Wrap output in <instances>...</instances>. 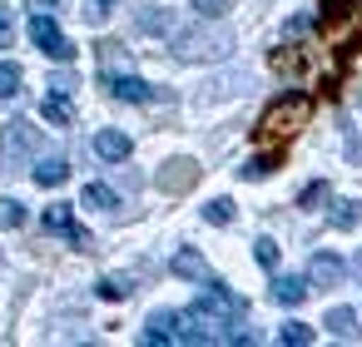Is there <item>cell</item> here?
<instances>
[{
  "mask_svg": "<svg viewBox=\"0 0 362 347\" xmlns=\"http://www.w3.org/2000/svg\"><path fill=\"white\" fill-rule=\"evenodd\" d=\"M308 114H313V100H308V95H278V100L258 114L253 139H258V144H288V139L308 124Z\"/></svg>",
  "mask_w": 362,
  "mask_h": 347,
  "instance_id": "6da1fadb",
  "label": "cell"
},
{
  "mask_svg": "<svg viewBox=\"0 0 362 347\" xmlns=\"http://www.w3.org/2000/svg\"><path fill=\"white\" fill-rule=\"evenodd\" d=\"M322 35L357 50V35H362V0H322V16H317Z\"/></svg>",
  "mask_w": 362,
  "mask_h": 347,
  "instance_id": "7a4b0ae2",
  "label": "cell"
},
{
  "mask_svg": "<svg viewBox=\"0 0 362 347\" xmlns=\"http://www.w3.org/2000/svg\"><path fill=\"white\" fill-rule=\"evenodd\" d=\"M243 312H248V302L233 298V293H228L223 283H214V278H209V293L194 302V317H199L204 327H233Z\"/></svg>",
  "mask_w": 362,
  "mask_h": 347,
  "instance_id": "3957f363",
  "label": "cell"
},
{
  "mask_svg": "<svg viewBox=\"0 0 362 347\" xmlns=\"http://www.w3.org/2000/svg\"><path fill=\"white\" fill-rule=\"evenodd\" d=\"M30 40H35L50 60H60V65H70V60H75V45L60 35V25H55L50 16H35V20H30Z\"/></svg>",
  "mask_w": 362,
  "mask_h": 347,
  "instance_id": "277c9868",
  "label": "cell"
},
{
  "mask_svg": "<svg viewBox=\"0 0 362 347\" xmlns=\"http://www.w3.org/2000/svg\"><path fill=\"white\" fill-rule=\"evenodd\" d=\"M100 85H105L115 100H124V105H149V100H154V85H144L139 75H110V70H105Z\"/></svg>",
  "mask_w": 362,
  "mask_h": 347,
  "instance_id": "5b68a950",
  "label": "cell"
},
{
  "mask_svg": "<svg viewBox=\"0 0 362 347\" xmlns=\"http://www.w3.org/2000/svg\"><path fill=\"white\" fill-rule=\"evenodd\" d=\"M45 228H50V233H65V238H70L75 248H95V238H90V233H85V228L75 223L70 204H50V208H45Z\"/></svg>",
  "mask_w": 362,
  "mask_h": 347,
  "instance_id": "8992f818",
  "label": "cell"
},
{
  "mask_svg": "<svg viewBox=\"0 0 362 347\" xmlns=\"http://www.w3.org/2000/svg\"><path fill=\"white\" fill-rule=\"evenodd\" d=\"M174 50H179L184 60H204V55H223V50H228V35H223V30H218V35H199V30L189 35V30H184V35L174 40Z\"/></svg>",
  "mask_w": 362,
  "mask_h": 347,
  "instance_id": "52a82bcc",
  "label": "cell"
},
{
  "mask_svg": "<svg viewBox=\"0 0 362 347\" xmlns=\"http://www.w3.org/2000/svg\"><path fill=\"white\" fill-rule=\"evenodd\" d=\"M199 184V164L194 159H169L164 169H159V189L164 194H189Z\"/></svg>",
  "mask_w": 362,
  "mask_h": 347,
  "instance_id": "ba28073f",
  "label": "cell"
},
{
  "mask_svg": "<svg viewBox=\"0 0 362 347\" xmlns=\"http://www.w3.org/2000/svg\"><path fill=\"white\" fill-rule=\"evenodd\" d=\"M35 144H40V129H30L25 119L6 124V134H0V149H6V159H21V154H30Z\"/></svg>",
  "mask_w": 362,
  "mask_h": 347,
  "instance_id": "9c48e42d",
  "label": "cell"
},
{
  "mask_svg": "<svg viewBox=\"0 0 362 347\" xmlns=\"http://www.w3.org/2000/svg\"><path fill=\"white\" fill-rule=\"evenodd\" d=\"M129 149H134V139H129L124 129H100V134H95V154L110 159V164H124Z\"/></svg>",
  "mask_w": 362,
  "mask_h": 347,
  "instance_id": "30bf717a",
  "label": "cell"
},
{
  "mask_svg": "<svg viewBox=\"0 0 362 347\" xmlns=\"http://www.w3.org/2000/svg\"><path fill=\"white\" fill-rule=\"evenodd\" d=\"M337 278H342V258L337 253H313V263H308V283L313 288H337Z\"/></svg>",
  "mask_w": 362,
  "mask_h": 347,
  "instance_id": "8fae6325",
  "label": "cell"
},
{
  "mask_svg": "<svg viewBox=\"0 0 362 347\" xmlns=\"http://www.w3.org/2000/svg\"><path fill=\"white\" fill-rule=\"evenodd\" d=\"M169 268H174L179 278H189V283H209V278H214L209 263H204V253H194V248H179V253L169 258Z\"/></svg>",
  "mask_w": 362,
  "mask_h": 347,
  "instance_id": "7c38bea8",
  "label": "cell"
},
{
  "mask_svg": "<svg viewBox=\"0 0 362 347\" xmlns=\"http://www.w3.org/2000/svg\"><path fill=\"white\" fill-rule=\"evenodd\" d=\"M308 293H313V283H308V278H273V302H283V307L308 302Z\"/></svg>",
  "mask_w": 362,
  "mask_h": 347,
  "instance_id": "4fadbf2b",
  "label": "cell"
},
{
  "mask_svg": "<svg viewBox=\"0 0 362 347\" xmlns=\"http://www.w3.org/2000/svg\"><path fill=\"white\" fill-rule=\"evenodd\" d=\"M278 164H283V144H268V149H263V154H253L238 174H243V179H268Z\"/></svg>",
  "mask_w": 362,
  "mask_h": 347,
  "instance_id": "5bb4252c",
  "label": "cell"
},
{
  "mask_svg": "<svg viewBox=\"0 0 362 347\" xmlns=\"http://www.w3.org/2000/svg\"><path fill=\"white\" fill-rule=\"evenodd\" d=\"M40 114H45L50 124H60V129H70V124H75V105H70V95H60V90L40 105Z\"/></svg>",
  "mask_w": 362,
  "mask_h": 347,
  "instance_id": "9a60e30c",
  "label": "cell"
},
{
  "mask_svg": "<svg viewBox=\"0 0 362 347\" xmlns=\"http://www.w3.org/2000/svg\"><path fill=\"white\" fill-rule=\"evenodd\" d=\"M65 179H70V164H65V159H40V164H35V184H40V189H60Z\"/></svg>",
  "mask_w": 362,
  "mask_h": 347,
  "instance_id": "2e32d148",
  "label": "cell"
},
{
  "mask_svg": "<svg viewBox=\"0 0 362 347\" xmlns=\"http://www.w3.org/2000/svg\"><path fill=\"white\" fill-rule=\"evenodd\" d=\"M139 30H144V35H169V30H174V16L159 11V6H144V11H139Z\"/></svg>",
  "mask_w": 362,
  "mask_h": 347,
  "instance_id": "e0dca14e",
  "label": "cell"
},
{
  "mask_svg": "<svg viewBox=\"0 0 362 347\" xmlns=\"http://www.w3.org/2000/svg\"><path fill=\"white\" fill-rule=\"evenodd\" d=\"M273 70H278V75H288V80H298V75L308 70V55H303V50H288V45H283V50H273Z\"/></svg>",
  "mask_w": 362,
  "mask_h": 347,
  "instance_id": "ac0fdd59",
  "label": "cell"
},
{
  "mask_svg": "<svg viewBox=\"0 0 362 347\" xmlns=\"http://www.w3.org/2000/svg\"><path fill=\"white\" fill-rule=\"evenodd\" d=\"M322 327H327L332 337H342V342H352V337H357V317H352V307H332Z\"/></svg>",
  "mask_w": 362,
  "mask_h": 347,
  "instance_id": "d6986e66",
  "label": "cell"
},
{
  "mask_svg": "<svg viewBox=\"0 0 362 347\" xmlns=\"http://www.w3.org/2000/svg\"><path fill=\"white\" fill-rule=\"evenodd\" d=\"M144 342H149V347H154V342H174V312H154L149 327H144Z\"/></svg>",
  "mask_w": 362,
  "mask_h": 347,
  "instance_id": "ffe728a7",
  "label": "cell"
},
{
  "mask_svg": "<svg viewBox=\"0 0 362 347\" xmlns=\"http://www.w3.org/2000/svg\"><path fill=\"white\" fill-rule=\"evenodd\" d=\"M80 204H85V208H119V199H115V189H105V184H85V194H80Z\"/></svg>",
  "mask_w": 362,
  "mask_h": 347,
  "instance_id": "44dd1931",
  "label": "cell"
},
{
  "mask_svg": "<svg viewBox=\"0 0 362 347\" xmlns=\"http://www.w3.org/2000/svg\"><path fill=\"white\" fill-rule=\"evenodd\" d=\"M204 218H209L214 228H228V223H233V199H209V204H204Z\"/></svg>",
  "mask_w": 362,
  "mask_h": 347,
  "instance_id": "7402d4cb",
  "label": "cell"
},
{
  "mask_svg": "<svg viewBox=\"0 0 362 347\" xmlns=\"http://www.w3.org/2000/svg\"><path fill=\"white\" fill-rule=\"evenodd\" d=\"M313 337H317V332H313L308 322H283V327H278V342H288V347H308Z\"/></svg>",
  "mask_w": 362,
  "mask_h": 347,
  "instance_id": "603a6c76",
  "label": "cell"
},
{
  "mask_svg": "<svg viewBox=\"0 0 362 347\" xmlns=\"http://www.w3.org/2000/svg\"><path fill=\"white\" fill-rule=\"evenodd\" d=\"M21 95V65L0 60V100H16Z\"/></svg>",
  "mask_w": 362,
  "mask_h": 347,
  "instance_id": "cb8c5ba5",
  "label": "cell"
},
{
  "mask_svg": "<svg viewBox=\"0 0 362 347\" xmlns=\"http://www.w3.org/2000/svg\"><path fill=\"white\" fill-rule=\"evenodd\" d=\"M332 223H337V228H357V223H362V204H357V199L337 204V208H332Z\"/></svg>",
  "mask_w": 362,
  "mask_h": 347,
  "instance_id": "d4e9b609",
  "label": "cell"
},
{
  "mask_svg": "<svg viewBox=\"0 0 362 347\" xmlns=\"http://www.w3.org/2000/svg\"><path fill=\"white\" fill-rule=\"evenodd\" d=\"M134 288H129V278H100V298H110V302H124Z\"/></svg>",
  "mask_w": 362,
  "mask_h": 347,
  "instance_id": "484cf974",
  "label": "cell"
},
{
  "mask_svg": "<svg viewBox=\"0 0 362 347\" xmlns=\"http://www.w3.org/2000/svg\"><path fill=\"white\" fill-rule=\"evenodd\" d=\"M21 223H25V204L0 199V228H21Z\"/></svg>",
  "mask_w": 362,
  "mask_h": 347,
  "instance_id": "4316f807",
  "label": "cell"
},
{
  "mask_svg": "<svg viewBox=\"0 0 362 347\" xmlns=\"http://www.w3.org/2000/svg\"><path fill=\"white\" fill-rule=\"evenodd\" d=\"M253 258H258V268H278V243L273 238H258L253 243Z\"/></svg>",
  "mask_w": 362,
  "mask_h": 347,
  "instance_id": "83f0119b",
  "label": "cell"
},
{
  "mask_svg": "<svg viewBox=\"0 0 362 347\" xmlns=\"http://www.w3.org/2000/svg\"><path fill=\"white\" fill-rule=\"evenodd\" d=\"M11 40H16V20H11V6L0 0V50H11Z\"/></svg>",
  "mask_w": 362,
  "mask_h": 347,
  "instance_id": "f1b7e54d",
  "label": "cell"
},
{
  "mask_svg": "<svg viewBox=\"0 0 362 347\" xmlns=\"http://www.w3.org/2000/svg\"><path fill=\"white\" fill-rule=\"evenodd\" d=\"M327 194H332V189H327V184L317 179V184H308V189H303V199H298V204H303V208H317V204H322Z\"/></svg>",
  "mask_w": 362,
  "mask_h": 347,
  "instance_id": "f546056e",
  "label": "cell"
},
{
  "mask_svg": "<svg viewBox=\"0 0 362 347\" xmlns=\"http://www.w3.org/2000/svg\"><path fill=\"white\" fill-rule=\"evenodd\" d=\"M194 11H199L204 20H218V16L228 11V0H194Z\"/></svg>",
  "mask_w": 362,
  "mask_h": 347,
  "instance_id": "4dcf8cb0",
  "label": "cell"
},
{
  "mask_svg": "<svg viewBox=\"0 0 362 347\" xmlns=\"http://www.w3.org/2000/svg\"><path fill=\"white\" fill-rule=\"evenodd\" d=\"M110 6H115V0H95V11H90V20H105V16H110Z\"/></svg>",
  "mask_w": 362,
  "mask_h": 347,
  "instance_id": "1f68e13d",
  "label": "cell"
},
{
  "mask_svg": "<svg viewBox=\"0 0 362 347\" xmlns=\"http://www.w3.org/2000/svg\"><path fill=\"white\" fill-rule=\"evenodd\" d=\"M30 6H40V11H60V0H30Z\"/></svg>",
  "mask_w": 362,
  "mask_h": 347,
  "instance_id": "d6a6232c",
  "label": "cell"
}]
</instances>
